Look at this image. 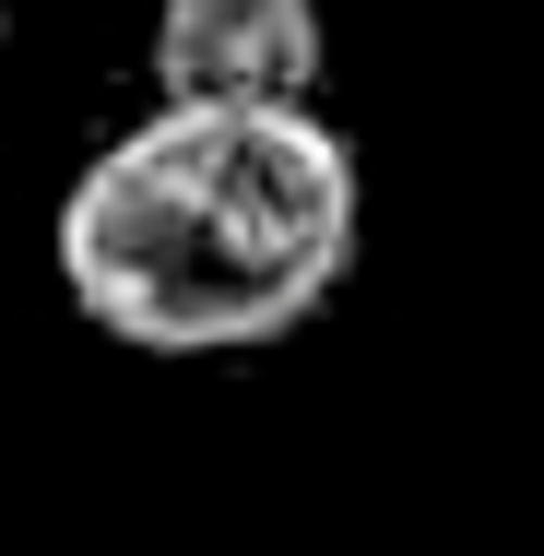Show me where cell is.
<instances>
[{
  "instance_id": "2",
  "label": "cell",
  "mask_w": 544,
  "mask_h": 556,
  "mask_svg": "<svg viewBox=\"0 0 544 556\" xmlns=\"http://www.w3.org/2000/svg\"><path fill=\"white\" fill-rule=\"evenodd\" d=\"M154 108H320V0H154L142 36Z\"/></svg>"
},
{
  "instance_id": "1",
  "label": "cell",
  "mask_w": 544,
  "mask_h": 556,
  "mask_svg": "<svg viewBox=\"0 0 544 556\" xmlns=\"http://www.w3.org/2000/svg\"><path fill=\"white\" fill-rule=\"evenodd\" d=\"M60 296L130 355H249L355 273V154L320 108H154L48 225Z\"/></svg>"
},
{
  "instance_id": "3",
  "label": "cell",
  "mask_w": 544,
  "mask_h": 556,
  "mask_svg": "<svg viewBox=\"0 0 544 556\" xmlns=\"http://www.w3.org/2000/svg\"><path fill=\"white\" fill-rule=\"evenodd\" d=\"M0 36H12V0H0Z\"/></svg>"
}]
</instances>
